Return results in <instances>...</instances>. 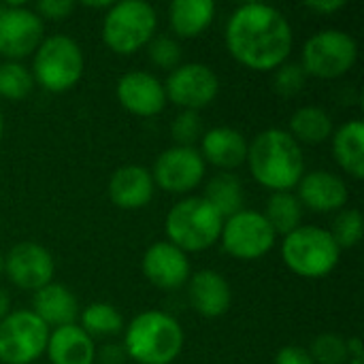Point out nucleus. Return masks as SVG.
Listing matches in <instances>:
<instances>
[{"label": "nucleus", "instance_id": "37", "mask_svg": "<svg viewBox=\"0 0 364 364\" xmlns=\"http://www.w3.org/2000/svg\"><path fill=\"white\" fill-rule=\"evenodd\" d=\"M98 358H100L102 364H122L124 358H126V352L122 348H117V346H105L100 350V356Z\"/></svg>", "mask_w": 364, "mask_h": 364}, {"label": "nucleus", "instance_id": "35", "mask_svg": "<svg viewBox=\"0 0 364 364\" xmlns=\"http://www.w3.org/2000/svg\"><path fill=\"white\" fill-rule=\"evenodd\" d=\"M73 9H75V2H70V0H41L36 4V11L47 19H64L70 15Z\"/></svg>", "mask_w": 364, "mask_h": 364}, {"label": "nucleus", "instance_id": "24", "mask_svg": "<svg viewBox=\"0 0 364 364\" xmlns=\"http://www.w3.org/2000/svg\"><path fill=\"white\" fill-rule=\"evenodd\" d=\"M333 149L339 166L348 171V175L363 179L364 177V124L360 119H352L343 124L335 139Z\"/></svg>", "mask_w": 364, "mask_h": 364}, {"label": "nucleus", "instance_id": "4", "mask_svg": "<svg viewBox=\"0 0 364 364\" xmlns=\"http://www.w3.org/2000/svg\"><path fill=\"white\" fill-rule=\"evenodd\" d=\"M224 218L203 198L192 196L177 203L166 215L168 243L186 252H203L220 241Z\"/></svg>", "mask_w": 364, "mask_h": 364}, {"label": "nucleus", "instance_id": "25", "mask_svg": "<svg viewBox=\"0 0 364 364\" xmlns=\"http://www.w3.org/2000/svg\"><path fill=\"white\" fill-rule=\"evenodd\" d=\"M333 134V119L320 107H303L290 119V136L299 143L318 145Z\"/></svg>", "mask_w": 364, "mask_h": 364}, {"label": "nucleus", "instance_id": "13", "mask_svg": "<svg viewBox=\"0 0 364 364\" xmlns=\"http://www.w3.org/2000/svg\"><path fill=\"white\" fill-rule=\"evenodd\" d=\"M43 41V21L19 4L4 6L0 15V55L19 60L36 51Z\"/></svg>", "mask_w": 364, "mask_h": 364}, {"label": "nucleus", "instance_id": "16", "mask_svg": "<svg viewBox=\"0 0 364 364\" xmlns=\"http://www.w3.org/2000/svg\"><path fill=\"white\" fill-rule=\"evenodd\" d=\"M117 100L119 105L141 117L158 115L166 105L164 85L149 73L134 70L126 73L117 81Z\"/></svg>", "mask_w": 364, "mask_h": 364}, {"label": "nucleus", "instance_id": "1", "mask_svg": "<svg viewBox=\"0 0 364 364\" xmlns=\"http://www.w3.org/2000/svg\"><path fill=\"white\" fill-rule=\"evenodd\" d=\"M226 45L237 62L252 70L279 68L292 49L288 19L269 4L239 6L226 23Z\"/></svg>", "mask_w": 364, "mask_h": 364}, {"label": "nucleus", "instance_id": "27", "mask_svg": "<svg viewBox=\"0 0 364 364\" xmlns=\"http://www.w3.org/2000/svg\"><path fill=\"white\" fill-rule=\"evenodd\" d=\"M264 218L271 224V228L275 230V235H290L292 230H296L301 226L303 205L290 192H275L269 198Z\"/></svg>", "mask_w": 364, "mask_h": 364}, {"label": "nucleus", "instance_id": "19", "mask_svg": "<svg viewBox=\"0 0 364 364\" xmlns=\"http://www.w3.org/2000/svg\"><path fill=\"white\" fill-rule=\"evenodd\" d=\"M51 364H94L96 348L92 337L75 324L55 328L47 339Z\"/></svg>", "mask_w": 364, "mask_h": 364}, {"label": "nucleus", "instance_id": "17", "mask_svg": "<svg viewBox=\"0 0 364 364\" xmlns=\"http://www.w3.org/2000/svg\"><path fill=\"white\" fill-rule=\"evenodd\" d=\"M296 198L316 213H331L343 209L348 203V186L335 173L311 171L301 177Z\"/></svg>", "mask_w": 364, "mask_h": 364}, {"label": "nucleus", "instance_id": "14", "mask_svg": "<svg viewBox=\"0 0 364 364\" xmlns=\"http://www.w3.org/2000/svg\"><path fill=\"white\" fill-rule=\"evenodd\" d=\"M4 269H6L9 279L17 288L36 292L45 288L47 284H51L55 264H53L51 254L43 245L23 241V243H17L9 252L4 260Z\"/></svg>", "mask_w": 364, "mask_h": 364}, {"label": "nucleus", "instance_id": "40", "mask_svg": "<svg viewBox=\"0 0 364 364\" xmlns=\"http://www.w3.org/2000/svg\"><path fill=\"white\" fill-rule=\"evenodd\" d=\"M9 307H11V301H9V294L0 288V320L9 316Z\"/></svg>", "mask_w": 364, "mask_h": 364}, {"label": "nucleus", "instance_id": "8", "mask_svg": "<svg viewBox=\"0 0 364 364\" xmlns=\"http://www.w3.org/2000/svg\"><path fill=\"white\" fill-rule=\"evenodd\" d=\"M49 326L32 311H13L0 320V360L30 364L47 350Z\"/></svg>", "mask_w": 364, "mask_h": 364}, {"label": "nucleus", "instance_id": "26", "mask_svg": "<svg viewBox=\"0 0 364 364\" xmlns=\"http://www.w3.org/2000/svg\"><path fill=\"white\" fill-rule=\"evenodd\" d=\"M224 220L232 218L235 213L243 211V190L239 179L232 173H220L215 175L207 188H205V196H203Z\"/></svg>", "mask_w": 364, "mask_h": 364}, {"label": "nucleus", "instance_id": "22", "mask_svg": "<svg viewBox=\"0 0 364 364\" xmlns=\"http://www.w3.org/2000/svg\"><path fill=\"white\" fill-rule=\"evenodd\" d=\"M32 314L38 316L47 326H68L77 318V299L62 284H47L34 292Z\"/></svg>", "mask_w": 364, "mask_h": 364}, {"label": "nucleus", "instance_id": "41", "mask_svg": "<svg viewBox=\"0 0 364 364\" xmlns=\"http://www.w3.org/2000/svg\"><path fill=\"white\" fill-rule=\"evenodd\" d=\"M2 271H4V258H2V254H0V275H2Z\"/></svg>", "mask_w": 364, "mask_h": 364}, {"label": "nucleus", "instance_id": "5", "mask_svg": "<svg viewBox=\"0 0 364 364\" xmlns=\"http://www.w3.org/2000/svg\"><path fill=\"white\" fill-rule=\"evenodd\" d=\"M339 245L335 243L331 230L318 226H299L286 235L282 245V256L286 267L299 277L320 279L326 277L339 262Z\"/></svg>", "mask_w": 364, "mask_h": 364}, {"label": "nucleus", "instance_id": "31", "mask_svg": "<svg viewBox=\"0 0 364 364\" xmlns=\"http://www.w3.org/2000/svg\"><path fill=\"white\" fill-rule=\"evenodd\" d=\"M333 239L341 247H354L363 239V215L356 209H343L333 224Z\"/></svg>", "mask_w": 364, "mask_h": 364}, {"label": "nucleus", "instance_id": "36", "mask_svg": "<svg viewBox=\"0 0 364 364\" xmlns=\"http://www.w3.org/2000/svg\"><path fill=\"white\" fill-rule=\"evenodd\" d=\"M275 364H314L309 352L299 346H286L277 352Z\"/></svg>", "mask_w": 364, "mask_h": 364}, {"label": "nucleus", "instance_id": "2", "mask_svg": "<svg viewBox=\"0 0 364 364\" xmlns=\"http://www.w3.org/2000/svg\"><path fill=\"white\" fill-rule=\"evenodd\" d=\"M247 162L254 179L275 192H290L299 186L305 173V158L301 145L290 132L271 128L260 132L252 145H247Z\"/></svg>", "mask_w": 364, "mask_h": 364}, {"label": "nucleus", "instance_id": "20", "mask_svg": "<svg viewBox=\"0 0 364 364\" xmlns=\"http://www.w3.org/2000/svg\"><path fill=\"white\" fill-rule=\"evenodd\" d=\"M192 307L205 318H220L228 311L232 294L228 282L215 271H198L190 279Z\"/></svg>", "mask_w": 364, "mask_h": 364}, {"label": "nucleus", "instance_id": "43", "mask_svg": "<svg viewBox=\"0 0 364 364\" xmlns=\"http://www.w3.org/2000/svg\"><path fill=\"white\" fill-rule=\"evenodd\" d=\"M2 128H4V124H2V113H0V136H2Z\"/></svg>", "mask_w": 364, "mask_h": 364}, {"label": "nucleus", "instance_id": "28", "mask_svg": "<svg viewBox=\"0 0 364 364\" xmlns=\"http://www.w3.org/2000/svg\"><path fill=\"white\" fill-rule=\"evenodd\" d=\"M81 328L90 337H109L117 335L124 328L122 314L109 303H92L90 307H85V311L81 314Z\"/></svg>", "mask_w": 364, "mask_h": 364}, {"label": "nucleus", "instance_id": "32", "mask_svg": "<svg viewBox=\"0 0 364 364\" xmlns=\"http://www.w3.org/2000/svg\"><path fill=\"white\" fill-rule=\"evenodd\" d=\"M171 134L179 147H194V143L203 136V124L198 113L183 111L181 115H177L171 124Z\"/></svg>", "mask_w": 364, "mask_h": 364}, {"label": "nucleus", "instance_id": "29", "mask_svg": "<svg viewBox=\"0 0 364 364\" xmlns=\"http://www.w3.org/2000/svg\"><path fill=\"white\" fill-rule=\"evenodd\" d=\"M34 77L19 62L0 64V96L9 100H21L32 92Z\"/></svg>", "mask_w": 364, "mask_h": 364}, {"label": "nucleus", "instance_id": "3", "mask_svg": "<svg viewBox=\"0 0 364 364\" xmlns=\"http://www.w3.org/2000/svg\"><path fill=\"white\" fill-rule=\"evenodd\" d=\"M183 348V331L164 311L139 314L126 331L124 352L139 364H171Z\"/></svg>", "mask_w": 364, "mask_h": 364}, {"label": "nucleus", "instance_id": "18", "mask_svg": "<svg viewBox=\"0 0 364 364\" xmlns=\"http://www.w3.org/2000/svg\"><path fill=\"white\" fill-rule=\"evenodd\" d=\"M154 196L151 173L139 164H126L117 168L109 179V198L119 209H141L149 205Z\"/></svg>", "mask_w": 364, "mask_h": 364}, {"label": "nucleus", "instance_id": "44", "mask_svg": "<svg viewBox=\"0 0 364 364\" xmlns=\"http://www.w3.org/2000/svg\"><path fill=\"white\" fill-rule=\"evenodd\" d=\"M2 11H4V6H0V15H2Z\"/></svg>", "mask_w": 364, "mask_h": 364}, {"label": "nucleus", "instance_id": "34", "mask_svg": "<svg viewBox=\"0 0 364 364\" xmlns=\"http://www.w3.org/2000/svg\"><path fill=\"white\" fill-rule=\"evenodd\" d=\"M149 60L158 68L173 70V68H177V64L181 60V47L171 36H156L149 43Z\"/></svg>", "mask_w": 364, "mask_h": 364}, {"label": "nucleus", "instance_id": "21", "mask_svg": "<svg viewBox=\"0 0 364 364\" xmlns=\"http://www.w3.org/2000/svg\"><path fill=\"white\" fill-rule=\"evenodd\" d=\"M203 160H209L218 168H230L241 166L247 160V143L245 136L228 126H220L209 130L203 136Z\"/></svg>", "mask_w": 364, "mask_h": 364}, {"label": "nucleus", "instance_id": "9", "mask_svg": "<svg viewBox=\"0 0 364 364\" xmlns=\"http://www.w3.org/2000/svg\"><path fill=\"white\" fill-rule=\"evenodd\" d=\"M358 58L356 41L341 30H322L303 47V70L320 79L346 75Z\"/></svg>", "mask_w": 364, "mask_h": 364}, {"label": "nucleus", "instance_id": "33", "mask_svg": "<svg viewBox=\"0 0 364 364\" xmlns=\"http://www.w3.org/2000/svg\"><path fill=\"white\" fill-rule=\"evenodd\" d=\"M307 81V73L303 70L301 64H282L277 70H275V92L284 98H292L296 96L303 85Z\"/></svg>", "mask_w": 364, "mask_h": 364}, {"label": "nucleus", "instance_id": "10", "mask_svg": "<svg viewBox=\"0 0 364 364\" xmlns=\"http://www.w3.org/2000/svg\"><path fill=\"white\" fill-rule=\"evenodd\" d=\"M275 237V230L262 213L243 209L224 220L220 241L232 258L258 260L273 250Z\"/></svg>", "mask_w": 364, "mask_h": 364}, {"label": "nucleus", "instance_id": "11", "mask_svg": "<svg viewBox=\"0 0 364 364\" xmlns=\"http://www.w3.org/2000/svg\"><path fill=\"white\" fill-rule=\"evenodd\" d=\"M220 81L218 75L207 64H181L171 70L164 94L171 98L177 107H183L186 111H198L207 105H211L218 96Z\"/></svg>", "mask_w": 364, "mask_h": 364}, {"label": "nucleus", "instance_id": "23", "mask_svg": "<svg viewBox=\"0 0 364 364\" xmlns=\"http://www.w3.org/2000/svg\"><path fill=\"white\" fill-rule=\"evenodd\" d=\"M215 4L211 0H175L168 6V21L177 36H198L213 19Z\"/></svg>", "mask_w": 364, "mask_h": 364}, {"label": "nucleus", "instance_id": "30", "mask_svg": "<svg viewBox=\"0 0 364 364\" xmlns=\"http://www.w3.org/2000/svg\"><path fill=\"white\" fill-rule=\"evenodd\" d=\"M309 356L318 364H343L350 354H348V346H346L343 337L324 333V335L316 337V341L311 343Z\"/></svg>", "mask_w": 364, "mask_h": 364}, {"label": "nucleus", "instance_id": "12", "mask_svg": "<svg viewBox=\"0 0 364 364\" xmlns=\"http://www.w3.org/2000/svg\"><path fill=\"white\" fill-rule=\"evenodd\" d=\"M205 177V160L194 147H171L156 160L154 166V183H158L164 192L186 194L194 190Z\"/></svg>", "mask_w": 364, "mask_h": 364}, {"label": "nucleus", "instance_id": "6", "mask_svg": "<svg viewBox=\"0 0 364 364\" xmlns=\"http://www.w3.org/2000/svg\"><path fill=\"white\" fill-rule=\"evenodd\" d=\"M156 11L143 0H124L111 4L102 21V38L115 53L130 55L151 41L156 32Z\"/></svg>", "mask_w": 364, "mask_h": 364}, {"label": "nucleus", "instance_id": "39", "mask_svg": "<svg viewBox=\"0 0 364 364\" xmlns=\"http://www.w3.org/2000/svg\"><path fill=\"white\" fill-rule=\"evenodd\" d=\"M346 346H348V354H350L352 358H363V343H360V339H358V337L348 339V341H346Z\"/></svg>", "mask_w": 364, "mask_h": 364}, {"label": "nucleus", "instance_id": "7", "mask_svg": "<svg viewBox=\"0 0 364 364\" xmlns=\"http://www.w3.org/2000/svg\"><path fill=\"white\" fill-rule=\"evenodd\" d=\"M34 79L49 92H66L77 85L83 73L81 47L64 34L41 41L34 53Z\"/></svg>", "mask_w": 364, "mask_h": 364}, {"label": "nucleus", "instance_id": "15", "mask_svg": "<svg viewBox=\"0 0 364 364\" xmlns=\"http://www.w3.org/2000/svg\"><path fill=\"white\" fill-rule=\"evenodd\" d=\"M143 273L156 288L177 290L190 279V260L173 243L160 241L145 252Z\"/></svg>", "mask_w": 364, "mask_h": 364}, {"label": "nucleus", "instance_id": "42", "mask_svg": "<svg viewBox=\"0 0 364 364\" xmlns=\"http://www.w3.org/2000/svg\"><path fill=\"white\" fill-rule=\"evenodd\" d=\"M350 364H363V358H352V363Z\"/></svg>", "mask_w": 364, "mask_h": 364}, {"label": "nucleus", "instance_id": "38", "mask_svg": "<svg viewBox=\"0 0 364 364\" xmlns=\"http://www.w3.org/2000/svg\"><path fill=\"white\" fill-rule=\"evenodd\" d=\"M346 2L343 0H314V2H307L305 6L307 9H311L314 13H335V11H339L341 6H343Z\"/></svg>", "mask_w": 364, "mask_h": 364}]
</instances>
